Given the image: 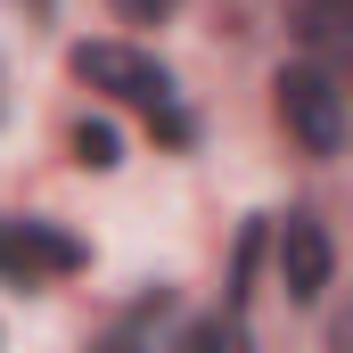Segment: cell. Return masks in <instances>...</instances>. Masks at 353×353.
I'll use <instances>...</instances> for the list:
<instances>
[{"label": "cell", "instance_id": "obj_1", "mask_svg": "<svg viewBox=\"0 0 353 353\" xmlns=\"http://www.w3.org/2000/svg\"><path fill=\"white\" fill-rule=\"evenodd\" d=\"M74 74H83L90 90H115V99H140V107L157 115V132H165V140H189V123L173 115V74H165L157 58L123 50V41H83V50H74Z\"/></svg>", "mask_w": 353, "mask_h": 353}, {"label": "cell", "instance_id": "obj_2", "mask_svg": "<svg viewBox=\"0 0 353 353\" xmlns=\"http://www.w3.org/2000/svg\"><path fill=\"white\" fill-rule=\"evenodd\" d=\"M271 99H279V123H288L312 157H337V148H345V90L329 83L321 66H288V74L271 83Z\"/></svg>", "mask_w": 353, "mask_h": 353}, {"label": "cell", "instance_id": "obj_3", "mask_svg": "<svg viewBox=\"0 0 353 353\" xmlns=\"http://www.w3.org/2000/svg\"><path fill=\"white\" fill-rule=\"evenodd\" d=\"M0 271H8L17 288H41V279L83 271V247H74L66 230H50V222H0Z\"/></svg>", "mask_w": 353, "mask_h": 353}, {"label": "cell", "instance_id": "obj_4", "mask_svg": "<svg viewBox=\"0 0 353 353\" xmlns=\"http://www.w3.org/2000/svg\"><path fill=\"white\" fill-rule=\"evenodd\" d=\"M329 271H337L329 230H321L312 214H288V222H279V288H288L296 304H312V296L329 288Z\"/></svg>", "mask_w": 353, "mask_h": 353}, {"label": "cell", "instance_id": "obj_5", "mask_svg": "<svg viewBox=\"0 0 353 353\" xmlns=\"http://www.w3.org/2000/svg\"><path fill=\"white\" fill-rule=\"evenodd\" d=\"M74 165H83V173H115V165H123V132L99 123V115H83V123H74Z\"/></svg>", "mask_w": 353, "mask_h": 353}, {"label": "cell", "instance_id": "obj_6", "mask_svg": "<svg viewBox=\"0 0 353 353\" xmlns=\"http://www.w3.org/2000/svg\"><path fill=\"white\" fill-rule=\"evenodd\" d=\"M115 8H123V17H132V25H157V17H173L181 0H115Z\"/></svg>", "mask_w": 353, "mask_h": 353}, {"label": "cell", "instance_id": "obj_7", "mask_svg": "<svg viewBox=\"0 0 353 353\" xmlns=\"http://www.w3.org/2000/svg\"><path fill=\"white\" fill-rule=\"evenodd\" d=\"M329 353H353V304L337 312V321H329Z\"/></svg>", "mask_w": 353, "mask_h": 353}, {"label": "cell", "instance_id": "obj_8", "mask_svg": "<svg viewBox=\"0 0 353 353\" xmlns=\"http://www.w3.org/2000/svg\"><path fill=\"white\" fill-rule=\"evenodd\" d=\"M312 8H329V0H312Z\"/></svg>", "mask_w": 353, "mask_h": 353}]
</instances>
